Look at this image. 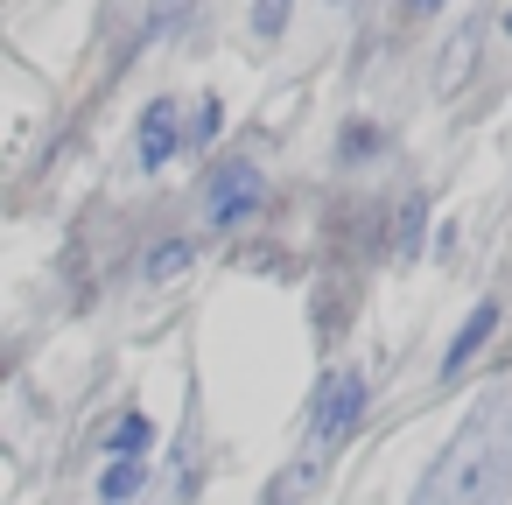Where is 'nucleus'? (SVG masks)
<instances>
[{
  "instance_id": "1",
  "label": "nucleus",
  "mask_w": 512,
  "mask_h": 505,
  "mask_svg": "<svg viewBox=\"0 0 512 505\" xmlns=\"http://www.w3.org/2000/svg\"><path fill=\"white\" fill-rule=\"evenodd\" d=\"M505 491H512V400L484 393L435 456V470L421 477L414 505H505Z\"/></svg>"
},
{
  "instance_id": "2",
  "label": "nucleus",
  "mask_w": 512,
  "mask_h": 505,
  "mask_svg": "<svg viewBox=\"0 0 512 505\" xmlns=\"http://www.w3.org/2000/svg\"><path fill=\"white\" fill-rule=\"evenodd\" d=\"M365 421V372H330L323 393H316V456L330 463L337 442H351Z\"/></svg>"
},
{
  "instance_id": "3",
  "label": "nucleus",
  "mask_w": 512,
  "mask_h": 505,
  "mask_svg": "<svg viewBox=\"0 0 512 505\" xmlns=\"http://www.w3.org/2000/svg\"><path fill=\"white\" fill-rule=\"evenodd\" d=\"M260 190H267V176H260L253 162H218V169H211V183H204V218H211L218 232H232V225H246V218H253Z\"/></svg>"
},
{
  "instance_id": "4",
  "label": "nucleus",
  "mask_w": 512,
  "mask_h": 505,
  "mask_svg": "<svg viewBox=\"0 0 512 505\" xmlns=\"http://www.w3.org/2000/svg\"><path fill=\"white\" fill-rule=\"evenodd\" d=\"M183 148V120H176V99H155L148 113H141V127H134V162L155 176V169H169V155Z\"/></svg>"
},
{
  "instance_id": "5",
  "label": "nucleus",
  "mask_w": 512,
  "mask_h": 505,
  "mask_svg": "<svg viewBox=\"0 0 512 505\" xmlns=\"http://www.w3.org/2000/svg\"><path fill=\"white\" fill-rule=\"evenodd\" d=\"M491 330H498V302H477V309H470V323L456 330V344L442 351V379H456V372H463V365L491 344Z\"/></svg>"
},
{
  "instance_id": "6",
  "label": "nucleus",
  "mask_w": 512,
  "mask_h": 505,
  "mask_svg": "<svg viewBox=\"0 0 512 505\" xmlns=\"http://www.w3.org/2000/svg\"><path fill=\"white\" fill-rule=\"evenodd\" d=\"M141 484H148V470H141V463H127V456H113V470L99 477V505H134V498H141Z\"/></svg>"
},
{
  "instance_id": "7",
  "label": "nucleus",
  "mask_w": 512,
  "mask_h": 505,
  "mask_svg": "<svg viewBox=\"0 0 512 505\" xmlns=\"http://www.w3.org/2000/svg\"><path fill=\"white\" fill-rule=\"evenodd\" d=\"M190 267H197V246H190V239H162V246L148 253V281H155V288L176 281V274H190Z\"/></svg>"
},
{
  "instance_id": "8",
  "label": "nucleus",
  "mask_w": 512,
  "mask_h": 505,
  "mask_svg": "<svg viewBox=\"0 0 512 505\" xmlns=\"http://www.w3.org/2000/svg\"><path fill=\"white\" fill-rule=\"evenodd\" d=\"M148 449H155V421H148V414H120V428H113V456L141 463Z\"/></svg>"
},
{
  "instance_id": "9",
  "label": "nucleus",
  "mask_w": 512,
  "mask_h": 505,
  "mask_svg": "<svg viewBox=\"0 0 512 505\" xmlns=\"http://www.w3.org/2000/svg\"><path fill=\"white\" fill-rule=\"evenodd\" d=\"M316 470H323V456H309V463H288V470L274 477V491H267V505H288L295 491H309V484H316Z\"/></svg>"
},
{
  "instance_id": "10",
  "label": "nucleus",
  "mask_w": 512,
  "mask_h": 505,
  "mask_svg": "<svg viewBox=\"0 0 512 505\" xmlns=\"http://www.w3.org/2000/svg\"><path fill=\"white\" fill-rule=\"evenodd\" d=\"M288 15H295V0H253V36L274 43V36L288 29Z\"/></svg>"
},
{
  "instance_id": "11",
  "label": "nucleus",
  "mask_w": 512,
  "mask_h": 505,
  "mask_svg": "<svg viewBox=\"0 0 512 505\" xmlns=\"http://www.w3.org/2000/svg\"><path fill=\"white\" fill-rule=\"evenodd\" d=\"M421 218H428V211H421V197H407V204H400V225H393V246H400V253H414V246H421Z\"/></svg>"
},
{
  "instance_id": "12",
  "label": "nucleus",
  "mask_w": 512,
  "mask_h": 505,
  "mask_svg": "<svg viewBox=\"0 0 512 505\" xmlns=\"http://www.w3.org/2000/svg\"><path fill=\"white\" fill-rule=\"evenodd\" d=\"M218 127H225V106H218V99H204V106H197V127H190V141L204 148V141H218Z\"/></svg>"
},
{
  "instance_id": "13",
  "label": "nucleus",
  "mask_w": 512,
  "mask_h": 505,
  "mask_svg": "<svg viewBox=\"0 0 512 505\" xmlns=\"http://www.w3.org/2000/svg\"><path fill=\"white\" fill-rule=\"evenodd\" d=\"M372 148H379L372 127H344V155H372Z\"/></svg>"
},
{
  "instance_id": "14",
  "label": "nucleus",
  "mask_w": 512,
  "mask_h": 505,
  "mask_svg": "<svg viewBox=\"0 0 512 505\" xmlns=\"http://www.w3.org/2000/svg\"><path fill=\"white\" fill-rule=\"evenodd\" d=\"M176 15H183V0H155V15H148V36H162Z\"/></svg>"
},
{
  "instance_id": "15",
  "label": "nucleus",
  "mask_w": 512,
  "mask_h": 505,
  "mask_svg": "<svg viewBox=\"0 0 512 505\" xmlns=\"http://www.w3.org/2000/svg\"><path fill=\"white\" fill-rule=\"evenodd\" d=\"M407 8H414V15H442V8H449V0H407Z\"/></svg>"
},
{
  "instance_id": "16",
  "label": "nucleus",
  "mask_w": 512,
  "mask_h": 505,
  "mask_svg": "<svg viewBox=\"0 0 512 505\" xmlns=\"http://www.w3.org/2000/svg\"><path fill=\"white\" fill-rule=\"evenodd\" d=\"M505 36H512V8H505Z\"/></svg>"
}]
</instances>
